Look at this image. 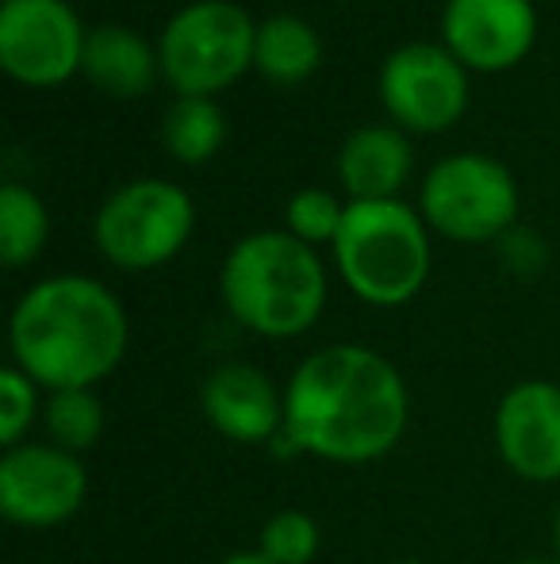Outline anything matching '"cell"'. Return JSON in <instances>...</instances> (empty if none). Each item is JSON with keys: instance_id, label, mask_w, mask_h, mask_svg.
<instances>
[{"instance_id": "9", "label": "cell", "mask_w": 560, "mask_h": 564, "mask_svg": "<svg viewBox=\"0 0 560 564\" xmlns=\"http://www.w3.org/2000/svg\"><path fill=\"white\" fill-rule=\"evenodd\" d=\"M89 28L69 0H0V69L28 89H58L81 74Z\"/></svg>"}, {"instance_id": "23", "label": "cell", "mask_w": 560, "mask_h": 564, "mask_svg": "<svg viewBox=\"0 0 560 564\" xmlns=\"http://www.w3.org/2000/svg\"><path fill=\"white\" fill-rule=\"evenodd\" d=\"M499 246H503V261H507L515 273H534V269L546 265L549 250H546V242H541L538 230L515 227V230H507V235L499 238Z\"/></svg>"}, {"instance_id": "16", "label": "cell", "mask_w": 560, "mask_h": 564, "mask_svg": "<svg viewBox=\"0 0 560 564\" xmlns=\"http://www.w3.org/2000/svg\"><path fill=\"white\" fill-rule=\"evenodd\" d=\"M322 66V39L304 15L273 12L257 20L254 35V69L273 89H296L311 82Z\"/></svg>"}, {"instance_id": "8", "label": "cell", "mask_w": 560, "mask_h": 564, "mask_svg": "<svg viewBox=\"0 0 560 564\" xmlns=\"http://www.w3.org/2000/svg\"><path fill=\"white\" fill-rule=\"evenodd\" d=\"M376 93L392 123L407 134H441L469 112V69L449 54L446 43H404L384 58Z\"/></svg>"}, {"instance_id": "14", "label": "cell", "mask_w": 560, "mask_h": 564, "mask_svg": "<svg viewBox=\"0 0 560 564\" xmlns=\"http://www.w3.org/2000/svg\"><path fill=\"white\" fill-rule=\"evenodd\" d=\"M345 200H399L415 170V150L396 123H365L350 131L334 158Z\"/></svg>"}, {"instance_id": "17", "label": "cell", "mask_w": 560, "mask_h": 564, "mask_svg": "<svg viewBox=\"0 0 560 564\" xmlns=\"http://www.w3.org/2000/svg\"><path fill=\"white\" fill-rule=\"evenodd\" d=\"M227 116L211 97H177L162 116V147L173 162L204 165L223 150Z\"/></svg>"}, {"instance_id": "20", "label": "cell", "mask_w": 560, "mask_h": 564, "mask_svg": "<svg viewBox=\"0 0 560 564\" xmlns=\"http://www.w3.org/2000/svg\"><path fill=\"white\" fill-rule=\"evenodd\" d=\"M345 204L338 193H330V188H319V185H307L299 188V193L288 196V204H284V230L288 235H296L299 242L307 246H334L338 238V227H342L345 219Z\"/></svg>"}, {"instance_id": "11", "label": "cell", "mask_w": 560, "mask_h": 564, "mask_svg": "<svg viewBox=\"0 0 560 564\" xmlns=\"http://www.w3.org/2000/svg\"><path fill=\"white\" fill-rule=\"evenodd\" d=\"M441 43L469 74H507L538 43L534 0H446Z\"/></svg>"}, {"instance_id": "22", "label": "cell", "mask_w": 560, "mask_h": 564, "mask_svg": "<svg viewBox=\"0 0 560 564\" xmlns=\"http://www.w3.org/2000/svg\"><path fill=\"white\" fill-rule=\"evenodd\" d=\"M35 411H39V384L23 369L8 365L0 372V442H4V449L20 446L28 426L35 423Z\"/></svg>"}, {"instance_id": "18", "label": "cell", "mask_w": 560, "mask_h": 564, "mask_svg": "<svg viewBox=\"0 0 560 564\" xmlns=\"http://www.w3.org/2000/svg\"><path fill=\"white\" fill-rule=\"evenodd\" d=\"M51 238V212L43 196L20 181L0 185V261L8 269H23L43 253Z\"/></svg>"}, {"instance_id": "13", "label": "cell", "mask_w": 560, "mask_h": 564, "mask_svg": "<svg viewBox=\"0 0 560 564\" xmlns=\"http://www.w3.org/2000/svg\"><path fill=\"white\" fill-rule=\"evenodd\" d=\"M208 423L239 446H265L284 434V392L257 365L227 361L208 372L200 388Z\"/></svg>"}, {"instance_id": "5", "label": "cell", "mask_w": 560, "mask_h": 564, "mask_svg": "<svg viewBox=\"0 0 560 564\" xmlns=\"http://www.w3.org/2000/svg\"><path fill=\"white\" fill-rule=\"evenodd\" d=\"M257 20L234 0H193L165 20L157 35L162 82L177 97L227 93L254 69Z\"/></svg>"}, {"instance_id": "15", "label": "cell", "mask_w": 560, "mask_h": 564, "mask_svg": "<svg viewBox=\"0 0 560 564\" xmlns=\"http://www.w3.org/2000/svg\"><path fill=\"white\" fill-rule=\"evenodd\" d=\"M81 77L97 93L116 100H139L154 89L162 77V62H157V43H150L142 31L128 23L105 20L89 28L81 54Z\"/></svg>"}, {"instance_id": "7", "label": "cell", "mask_w": 560, "mask_h": 564, "mask_svg": "<svg viewBox=\"0 0 560 564\" xmlns=\"http://www.w3.org/2000/svg\"><path fill=\"white\" fill-rule=\"evenodd\" d=\"M196 230V204L177 181L135 177L105 196L92 219L97 250L123 273L173 261Z\"/></svg>"}, {"instance_id": "19", "label": "cell", "mask_w": 560, "mask_h": 564, "mask_svg": "<svg viewBox=\"0 0 560 564\" xmlns=\"http://www.w3.org/2000/svg\"><path fill=\"white\" fill-rule=\"evenodd\" d=\"M46 434L54 446L66 453H85L105 434V408H100L92 388H74V392H51L46 400Z\"/></svg>"}, {"instance_id": "12", "label": "cell", "mask_w": 560, "mask_h": 564, "mask_svg": "<svg viewBox=\"0 0 560 564\" xmlns=\"http://www.w3.org/2000/svg\"><path fill=\"white\" fill-rule=\"evenodd\" d=\"M495 446L503 465L530 484L560 480V388L523 380L499 400Z\"/></svg>"}, {"instance_id": "6", "label": "cell", "mask_w": 560, "mask_h": 564, "mask_svg": "<svg viewBox=\"0 0 560 564\" xmlns=\"http://www.w3.org/2000/svg\"><path fill=\"white\" fill-rule=\"evenodd\" d=\"M518 181L499 158L461 150L430 165L419 188V212L433 235L449 242H499L518 227Z\"/></svg>"}, {"instance_id": "10", "label": "cell", "mask_w": 560, "mask_h": 564, "mask_svg": "<svg viewBox=\"0 0 560 564\" xmlns=\"http://www.w3.org/2000/svg\"><path fill=\"white\" fill-rule=\"evenodd\" d=\"M89 496V473L81 457L54 442H20L0 457V511L28 530H51L69 522Z\"/></svg>"}, {"instance_id": "4", "label": "cell", "mask_w": 560, "mask_h": 564, "mask_svg": "<svg viewBox=\"0 0 560 564\" xmlns=\"http://www.w3.org/2000/svg\"><path fill=\"white\" fill-rule=\"evenodd\" d=\"M338 276L373 307H404L430 281V227L404 200H350L330 246Z\"/></svg>"}, {"instance_id": "26", "label": "cell", "mask_w": 560, "mask_h": 564, "mask_svg": "<svg viewBox=\"0 0 560 564\" xmlns=\"http://www.w3.org/2000/svg\"><path fill=\"white\" fill-rule=\"evenodd\" d=\"M553 534H557V561H560V507H557V522H553Z\"/></svg>"}, {"instance_id": "24", "label": "cell", "mask_w": 560, "mask_h": 564, "mask_svg": "<svg viewBox=\"0 0 560 564\" xmlns=\"http://www.w3.org/2000/svg\"><path fill=\"white\" fill-rule=\"evenodd\" d=\"M219 564H273L265 553H257V550H242V553H231V557H223Z\"/></svg>"}, {"instance_id": "21", "label": "cell", "mask_w": 560, "mask_h": 564, "mask_svg": "<svg viewBox=\"0 0 560 564\" xmlns=\"http://www.w3.org/2000/svg\"><path fill=\"white\" fill-rule=\"evenodd\" d=\"M319 522L307 511H277L270 522L262 527V542H257V553H265L273 564H311L315 553H319Z\"/></svg>"}, {"instance_id": "1", "label": "cell", "mask_w": 560, "mask_h": 564, "mask_svg": "<svg viewBox=\"0 0 560 564\" xmlns=\"http://www.w3.org/2000/svg\"><path fill=\"white\" fill-rule=\"evenodd\" d=\"M411 395L384 354L358 341L322 346L296 365L284 388V434L292 449L338 465H369L399 446Z\"/></svg>"}, {"instance_id": "2", "label": "cell", "mask_w": 560, "mask_h": 564, "mask_svg": "<svg viewBox=\"0 0 560 564\" xmlns=\"http://www.w3.org/2000/svg\"><path fill=\"white\" fill-rule=\"evenodd\" d=\"M128 338L131 323L123 300L85 273L31 284L8 323L15 369L46 392L97 388L120 369Z\"/></svg>"}, {"instance_id": "25", "label": "cell", "mask_w": 560, "mask_h": 564, "mask_svg": "<svg viewBox=\"0 0 560 564\" xmlns=\"http://www.w3.org/2000/svg\"><path fill=\"white\" fill-rule=\"evenodd\" d=\"M515 564H560V561H549V557H523V561H515Z\"/></svg>"}, {"instance_id": "27", "label": "cell", "mask_w": 560, "mask_h": 564, "mask_svg": "<svg viewBox=\"0 0 560 564\" xmlns=\"http://www.w3.org/2000/svg\"><path fill=\"white\" fill-rule=\"evenodd\" d=\"M396 564H426V561H396Z\"/></svg>"}, {"instance_id": "3", "label": "cell", "mask_w": 560, "mask_h": 564, "mask_svg": "<svg viewBox=\"0 0 560 564\" xmlns=\"http://www.w3.org/2000/svg\"><path fill=\"white\" fill-rule=\"evenodd\" d=\"M219 292L234 323L262 338H296L327 307L319 250L288 230H254L227 250Z\"/></svg>"}]
</instances>
